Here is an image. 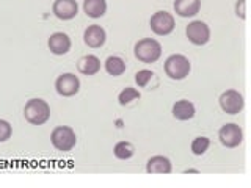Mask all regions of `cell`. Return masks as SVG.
<instances>
[{
  "label": "cell",
  "instance_id": "obj_1",
  "mask_svg": "<svg viewBox=\"0 0 251 188\" xmlns=\"http://www.w3.org/2000/svg\"><path fill=\"white\" fill-rule=\"evenodd\" d=\"M24 116L33 125H43L50 118V107L43 99H30L24 107Z\"/></svg>",
  "mask_w": 251,
  "mask_h": 188
},
{
  "label": "cell",
  "instance_id": "obj_2",
  "mask_svg": "<svg viewBox=\"0 0 251 188\" xmlns=\"http://www.w3.org/2000/svg\"><path fill=\"white\" fill-rule=\"evenodd\" d=\"M133 53H135L137 60L141 63H155L162 55V44L152 38L140 39L135 44Z\"/></svg>",
  "mask_w": 251,
  "mask_h": 188
},
{
  "label": "cell",
  "instance_id": "obj_3",
  "mask_svg": "<svg viewBox=\"0 0 251 188\" xmlns=\"http://www.w3.org/2000/svg\"><path fill=\"white\" fill-rule=\"evenodd\" d=\"M50 141H52V146L57 149V151L69 152L75 147L77 137H75V132L71 127H68V125H58V127H55L52 130Z\"/></svg>",
  "mask_w": 251,
  "mask_h": 188
},
{
  "label": "cell",
  "instance_id": "obj_4",
  "mask_svg": "<svg viewBox=\"0 0 251 188\" xmlns=\"http://www.w3.org/2000/svg\"><path fill=\"white\" fill-rule=\"evenodd\" d=\"M190 69H192L190 61L184 55H171L165 61V74L171 80H184L190 74Z\"/></svg>",
  "mask_w": 251,
  "mask_h": 188
},
{
  "label": "cell",
  "instance_id": "obj_5",
  "mask_svg": "<svg viewBox=\"0 0 251 188\" xmlns=\"http://www.w3.org/2000/svg\"><path fill=\"white\" fill-rule=\"evenodd\" d=\"M175 18L167 11H157L151 16L149 27L157 36H167L175 30Z\"/></svg>",
  "mask_w": 251,
  "mask_h": 188
},
{
  "label": "cell",
  "instance_id": "obj_6",
  "mask_svg": "<svg viewBox=\"0 0 251 188\" xmlns=\"http://www.w3.org/2000/svg\"><path fill=\"white\" fill-rule=\"evenodd\" d=\"M218 138L220 143H222L225 147H237L242 144L243 141V130L239 124H225L222 129L218 130Z\"/></svg>",
  "mask_w": 251,
  "mask_h": 188
},
{
  "label": "cell",
  "instance_id": "obj_7",
  "mask_svg": "<svg viewBox=\"0 0 251 188\" xmlns=\"http://www.w3.org/2000/svg\"><path fill=\"white\" fill-rule=\"evenodd\" d=\"M220 102V108L223 110L227 115H237L243 110V105H245V100H243V96L235 90H227L225 91L218 99Z\"/></svg>",
  "mask_w": 251,
  "mask_h": 188
},
{
  "label": "cell",
  "instance_id": "obj_8",
  "mask_svg": "<svg viewBox=\"0 0 251 188\" xmlns=\"http://www.w3.org/2000/svg\"><path fill=\"white\" fill-rule=\"evenodd\" d=\"M185 35L188 41L195 46H204L209 43L210 39V28L206 22L202 21H193L187 25Z\"/></svg>",
  "mask_w": 251,
  "mask_h": 188
},
{
  "label": "cell",
  "instance_id": "obj_9",
  "mask_svg": "<svg viewBox=\"0 0 251 188\" xmlns=\"http://www.w3.org/2000/svg\"><path fill=\"white\" fill-rule=\"evenodd\" d=\"M57 93L63 97H73L80 91V80L74 74H61L55 82Z\"/></svg>",
  "mask_w": 251,
  "mask_h": 188
},
{
  "label": "cell",
  "instance_id": "obj_10",
  "mask_svg": "<svg viewBox=\"0 0 251 188\" xmlns=\"http://www.w3.org/2000/svg\"><path fill=\"white\" fill-rule=\"evenodd\" d=\"M52 11L61 21H71L77 16L78 5L75 0H55L52 5Z\"/></svg>",
  "mask_w": 251,
  "mask_h": 188
},
{
  "label": "cell",
  "instance_id": "obj_11",
  "mask_svg": "<svg viewBox=\"0 0 251 188\" xmlns=\"http://www.w3.org/2000/svg\"><path fill=\"white\" fill-rule=\"evenodd\" d=\"M83 41L91 49H99V47L105 44L107 33L100 25H90L83 33Z\"/></svg>",
  "mask_w": 251,
  "mask_h": 188
},
{
  "label": "cell",
  "instance_id": "obj_12",
  "mask_svg": "<svg viewBox=\"0 0 251 188\" xmlns=\"http://www.w3.org/2000/svg\"><path fill=\"white\" fill-rule=\"evenodd\" d=\"M47 46H49V49L53 55H66L71 49V39L63 31H57V33L50 35Z\"/></svg>",
  "mask_w": 251,
  "mask_h": 188
},
{
  "label": "cell",
  "instance_id": "obj_13",
  "mask_svg": "<svg viewBox=\"0 0 251 188\" xmlns=\"http://www.w3.org/2000/svg\"><path fill=\"white\" fill-rule=\"evenodd\" d=\"M173 8L180 18H193L195 14L200 13L201 0H175Z\"/></svg>",
  "mask_w": 251,
  "mask_h": 188
},
{
  "label": "cell",
  "instance_id": "obj_14",
  "mask_svg": "<svg viewBox=\"0 0 251 188\" xmlns=\"http://www.w3.org/2000/svg\"><path fill=\"white\" fill-rule=\"evenodd\" d=\"M146 172L149 174H170L171 162L163 155H154L146 163Z\"/></svg>",
  "mask_w": 251,
  "mask_h": 188
},
{
  "label": "cell",
  "instance_id": "obj_15",
  "mask_svg": "<svg viewBox=\"0 0 251 188\" xmlns=\"http://www.w3.org/2000/svg\"><path fill=\"white\" fill-rule=\"evenodd\" d=\"M171 112L177 121H188L195 116V105L190 100H177Z\"/></svg>",
  "mask_w": 251,
  "mask_h": 188
},
{
  "label": "cell",
  "instance_id": "obj_16",
  "mask_svg": "<svg viewBox=\"0 0 251 188\" xmlns=\"http://www.w3.org/2000/svg\"><path fill=\"white\" fill-rule=\"evenodd\" d=\"M77 69L83 75H96L100 70V60L94 57V55H86V57H82L78 60Z\"/></svg>",
  "mask_w": 251,
  "mask_h": 188
},
{
  "label": "cell",
  "instance_id": "obj_17",
  "mask_svg": "<svg viewBox=\"0 0 251 188\" xmlns=\"http://www.w3.org/2000/svg\"><path fill=\"white\" fill-rule=\"evenodd\" d=\"M83 11L91 19L102 18L107 11V2L105 0H85Z\"/></svg>",
  "mask_w": 251,
  "mask_h": 188
},
{
  "label": "cell",
  "instance_id": "obj_18",
  "mask_svg": "<svg viewBox=\"0 0 251 188\" xmlns=\"http://www.w3.org/2000/svg\"><path fill=\"white\" fill-rule=\"evenodd\" d=\"M105 70L108 75L120 77L126 72V63L120 57H108L105 60Z\"/></svg>",
  "mask_w": 251,
  "mask_h": 188
},
{
  "label": "cell",
  "instance_id": "obj_19",
  "mask_svg": "<svg viewBox=\"0 0 251 188\" xmlns=\"http://www.w3.org/2000/svg\"><path fill=\"white\" fill-rule=\"evenodd\" d=\"M133 152H135V149H133V146L130 143H127V141H120V143L113 147V154L116 159H120V160L132 159Z\"/></svg>",
  "mask_w": 251,
  "mask_h": 188
},
{
  "label": "cell",
  "instance_id": "obj_20",
  "mask_svg": "<svg viewBox=\"0 0 251 188\" xmlns=\"http://www.w3.org/2000/svg\"><path fill=\"white\" fill-rule=\"evenodd\" d=\"M140 96H141V94H140L138 90L132 88V86H127V88H124V90L120 93V96H118V100H120V104H121V105H129L130 102L140 99Z\"/></svg>",
  "mask_w": 251,
  "mask_h": 188
},
{
  "label": "cell",
  "instance_id": "obj_21",
  "mask_svg": "<svg viewBox=\"0 0 251 188\" xmlns=\"http://www.w3.org/2000/svg\"><path fill=\"white\" fill-rule=\"evenodd\" d=\"M210 146V140L207 137H196L193 141H192V152L195 155H202V154H206V151L209 149Z\"/></svg>",
  "mask_w": 251,
  "mask_h": 188
},
{
  "label": "cell",
  "instance_id": "obj_22",
  "mask_svg": "<svg viewBox=\"0 0 251 188\" xmlns=\"http://www.w3.org/2000/svg\"><path fill=\"white\" fill-rule=\"evenodd\" d=\"M152 77H154L152 70L141 69V70H138V72L135 74V82H137V85L140 86V88H145V86L152 80Z\"/></svg>",
  "mask_w": 251,
  "mask_h": 188
},
{
  "label": "cell",
  "instance_id": "obj_23",
  "mask_svg": "<svg viewBox=\"0 0 251 188\" xmlns=\"http://www.w3.org/2000/svg\"><path fill=\"white\" fill-rule=\"evenodd\" d=\"M11 133H13V129H11L10 122L0 119V143H5V141L10 140Z\"/></svg>",
  "mask_w": 251,
  "mask_h": 188
},
{
  "label": "cell",
  "instance_id": "obj_24",
  "mask_svg": "<svg viewBox=\"0 0 251 188\" xmlns=\"http://www.w3.org/2000/svg\"><path fill=\"white\" fill-rule=\"evenodd\" d=\"M235 14L239 16L240 19H245V0H239L237 5H235Z\"/></svg>",
  "mask_w": 251,
  "mask_h": 188
},
{
  "label": "cell",
  "instance_id": "obj_25",
  "mask_svg": "<svg viewBox=\"0 0 251 188\" xmlns=\"http://www.w3.org/2000/svg\"><path fill=\"white\" fill-rule=\"evenodd\" d=\"M188 172H193V174H198V171H196V169H187V171H185V174H188Z\"/></svg>",
  "mask_w": 251,
  "mask_h": 188
}]
</instances>
